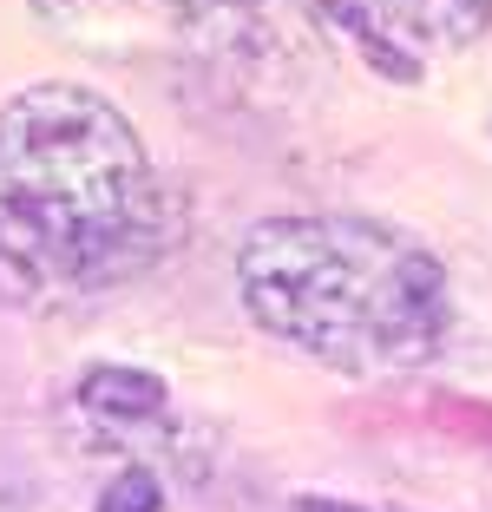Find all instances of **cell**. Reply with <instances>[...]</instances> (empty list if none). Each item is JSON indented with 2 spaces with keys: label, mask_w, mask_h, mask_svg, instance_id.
I'll list each match as a JSON object with an SVG mask.
<instances>
[{
  "label": "cell",
  "mask_w": 492,
  "mask_h": 512,
  "mask_svg": "<svg viewBox=\"0 0 492 512\" xmlns=\"http://www.w3.org/2000/svg\"><path fill=\"white\" fill-rule=\"evenodd\" d=\"M315 14L328 20V27L342 33L348 46H355L361 60L374 66L381 79H394V86H420V53L414 46H401L388 27H381V14H374L368 0H309Z\"/></svg>",
  "instance_id": "5b68a950"
},
{
  "label": "cell",
  "mask_w": 492,
  "mask_h": 512,
  "mask_svg": "<svg viewBox=\"0 0 492 512\" xmlns=\"http://www.w3.org/2000/svg\"><path fill=\"white\" fill-rule=\"evenodd\" d=\"M92 512H164V480H158V467H145V460H125V467L99 486Z\"/></svg>",
  "instance_id": "8992f818"
},
{
  "label": "cell",
  "mask_w": 492,
  "mask_h": 512,
  "mask_svg": "<svg viewBox=\"0 0 492 512\" xmlns=\"http://www.w3.org/2000/svg\"><path fill=\"white\" fill-rule=\"evenodd\" d=\"M289 512H374V506H355V499H328V493H296Z\"/></svg>",
  "instance_id": "52a82bcc"
},
{
  "label": "cell",
  "mask_w": 492,
  "mask_h": 512,
  "mask_svg": "<svg viewBox=\"0 0 492 512\" xmlns=\"http://www.w3.org/2000/svg\"><path fill=\"white\" fill-rule=\"evenodd\" d=\"M250 322L348 375L427 368L453 335L447 263L374 217H263L237 243Z\"/></svg>",
  "instance_id": "7a4b0ae2"
},
{
  "label": "cell",
  "mask_w": 492,
  "mask_h": 512,
  "mask_svg": "<svg viewBox=\"0 0 492 512\" xmlns=\"http://www.w3.org/2000/svg\"><path fill=\"white\" fill-rule=\"evenodd\" d=\"M73 394L105 427H164V414H171V388L151 368H132V362H92Z\"/></svg>",
  "instance_id": "277c9868"
},
{
  "label": "cell",
  "mask_w": 492,
  "mask_h": 512,
  "mask_svg": "<svg viewBox=\"0 0 492 512\" xmlns=\"http://www.w3.org/2000/svg\"><path fill=\"white\" fill-rule=\"evenodd\" d=\"M368 7L394 40L433 46V53H466L492 27V0H368Z\"/></svg>",
  "instance_id": "3957f363"
},
{
  "label": "cell",
  "mask_w": 492,
  "mask_h": 512,
  "mask_svg": "<svg viewBox=\"0 0 492 512\" xmlns=\"http://www.w3.org/2000/svg\"><path fill=\"white\" fill-rule=\"evenodd\" d=\"M171 191L112 99L40 79L0 106V302L66 309L171 250Z\"/></svg>",
  "instance_id": "6da1fadb"
},
{
  "label": "cell",
  "mask_w": 492,
  "mask_h": 512,
  "mask_svg": "<svg viewBox=\"0 0 492 512\" xmlns=\"http://www.w3.org/2000/svg\"><path fill=\"white\" fill-rule=\"evenodd\" d=\"M164 7H184V14H230V7H256V0H164Z\"/></svg>",
  "instance_id": "ba28073f"
}]
</instances>
